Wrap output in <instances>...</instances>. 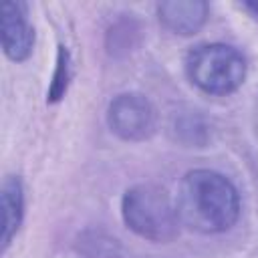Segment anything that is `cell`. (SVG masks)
I'll list each match as a JSON object with an SVG mask.
<instances>
[{"label": "cell", "mask_w": 258, "mask_h": 258, "mask_svg": "<svg viewBox=\"0 0 258 258\" xmlns=\"http://www.w3.org/2000/svg\"><path fill=\"white\" fill-rule=\"evenodd\" d=\"M175 208L183 226L200 234H220L238 222L240 194L226 175L191 169L179 181Z\"/></svg>", "instance_id": "cell-1"}, {"label": "cell", "mask_w": 258, "mask_h": 258, "mask_svg": "<svg viewBox=\"0 0 258 258\" xmlns=\"http://www.w3.org/2000/svg\"><path fill=\"white\" fill-rule=\"evenodd\" d=\"M121 216L131 232L149 242H169L179 232V216L169 194L153 183H139L125 191Z\"/></svg>", "instance_id": "cell-2"}, {"label": "cell", "mask_w": 258, "mask_h": 258, "mask_svg": "<svg viewBox=\"0 0 258 258\" xmlns=\"http://www.w3.org/2000/svg\"><path fill=\"white\" fill-rule=\"evenodd\" d=\"M244 54L224 42H206L191 48L185 56L189 81L208 95H230L246 79Z\"/></svg>", "instance_id": "cell-3"}, {"label": "cell", "mask_w": 258, "mask_h": 258, "mask_svg": "<svg viewBox=\"0 0 258 258\" xmlns=\"http://www.w3.org/2000/svg\"><path fill=\"white\" fill-rule=\"evenodd\" d=\"M107 123L117 137L125 141H143L153 135L157 115L147 97L139 93H121L109 103Z\"/></svg>", "instance_id": "cell-4"}, {"label": "cell", "mask_w": 258, "mask_h": 258, "mask_svg": "<svg viewBox=\"0 0 258 258\" xmlns=\"http://www.w3.org/2000/svg\"><path fill=\"white\" fill-rule=\"evenodd\" d=\"M0 34L4 54L22 62L32 54L34 48V28L28 20V6L24 2H4L0 18Z\"/></svg>", "instance_id": "cell-5"}, {"label": "cell", "mask_w": 258, "mask_h": 258, "mask_svg": "<svg viewBox=\"0 0 258 258\" xmlns=\"http://www.w3.org/2000/svg\"><path fill=\"white\" fill-rule=\"evenodd\" d=\"M210 6L204 0H165L157 4V18L173 34H196L208 20Z\"/></svg>", "instance_id": "cell-6"}, {"label": "cell", "mask_w": 258, "mask_h": 258, "mask_svg": "<svg viewBox=\"0 0 258 258\" xmlns=\"http://www.w3.org/2000/svg\"><path fill=\"white\" fill-rule=\"evenodd\" d=\"M0 206H2V252L12 244L22 218H24V187L18 175H6L0 187Z\"/></svg>", "instance_id": "cell-7"}, {"label": "cell", "mask_w": 258, "mask_h": 258, "mask_svg": "<svg viewBox=\"0 0 258 258\" xmlns=\"http://www.w3.org/2000/svg\"><path fill=\"white\" fill-rule=\"evenodd\" d=\"M73 73H71V54L64 46H58V54H56V67L52 73V81L48 87V103H56L64 97L69 81H71Z\"/></svg>", "instance_id": "cell-8"}, {"label": "cell", "mask_w": 258, "mask_h": 258, "mask_svg": "<svg viewBox=\"0 0 258 258\" xmlns=\"http://www.w3.org/2000/svg\"><path fill=\"white\" fill-rule=\"evenodd\" d=\"M244 8L250 10L254 16H258V2H244Z\"/></svg>", "instance_id": "cell-9"}]
</instances>
